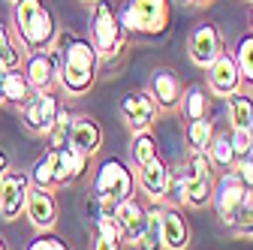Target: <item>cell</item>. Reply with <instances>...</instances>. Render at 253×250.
I'll return each instance as SVG.
<instances>
[{
	"label": "cell",
	"mask_w": 253,
	"mask_h": 250,
	"mask_svg": "<svg viewBox=\"0 0 253 250\" xmlns=\"http://www.w3.org/2000/svg\"><path fill=\"white\" fill-rule=\"evenodd\" d=\"M57 54H60V76H57V87H63V93L70 97H84L93 90L100 76V57L97 48L87 37H79L73 30H60L57 34Z\"/></svg>",
	"instance_id": "obj_1"
},
{
	"label": "cell",
	"mask_w": 253,
	"mask_h": 250,
	"mask_svg": "<svg viewBox=\"0 0 253 250\" xmlns=\"http://www.w3.org/2000/svg\"><path fill=\"white\" fill-rule=\"evenodd\" d=\"M12 21H15V40L24 51H42L57 42V18L45 0H18L12 3Z\"/></svg>",
	"instance_id": "obj_2"
},
{
	"label": "cell",
	"mask_w": 253,
	"mask_h": 250,
	"mask_svg": "<svg viewBox=\"0 0 253 250\" xmlns=\"http://www.w3.org/2000/svg\"><path fill=\"white\" fill-rule=\"evenodd\" d=\"M133 196H136V172L118 157L103 160L97 166V175H93V199H90L93 214L112 217L121 202Z\"/></svg>",
	"instance_id": "obj_3"
},
{
	"label": "cell",
	"mask_w": 253,
	"mask_h": 250,
	"mask_svg": "<svg viewBox=\"0 0 253 250\" xmlns=\"http://www.w3.org/2000/svg\"><path fill=\"white\" fill-rule=\"evenodd\" d=\"M118 18L136 40H163L172 27V0H126Z\"/></svg>",
	"instance_id": "obj_4"
},
{
	"label": "cell",
	"mask_w": 253,
	"mask_h": 250,
	"mask_svg": "<svg viewBox=\"0 0 253 250\" xmlns=\"http://www.w3.org/2000/svg\"><path fill=\"white\" fill-rule=\"evenodd\" d=\"M126 40H130V34L124 30L112 0H97L90 9V42L97 48L100 64L103 60H118L126 48Z\"/></svg>",
	"instance_id": "obj_5"
},
{
	"label": "cell",
	"mask_w": 253,
	"mask_h": 250,
	"mask_svg": "<svg viewBox=\"0 0 253 250\" xmlns=\"http://www.w3.org/2000/svg\"><path fill=\"white\" fill-rule=\"evenodd\" d=\"M178 172L184 181V205L187 208H208L211 196H214V181H217V172L208 160V154L190 151Z\"/></svg>",
	"instance_id": "obj_6"
},
{
	"label": "cell",
	"mask_w": 253,
	"mask_h": 250,
	"mask_svg": "<svg viewBox=\"0 0 253 250\" xmlns=\"http://www.w3.org/2000/svg\"><path fill=\"white\" fill-rule=\"evenodd\" d=\"M250 196H253V193L241 184V178L235 175V169H229V172H217L214 196H211V208L217 211V217H220V223H223V226H229L232 214H235Z\"/></svg>",
	"instance_id": "obj_7"
},
{
	"label": "cell",
	"mask_w": 253,
	"mask_h": 250,
	"mask_svg": "<svg viewBox=\"0 0 253 250\" xmlns=\"http://www.w3.org/2000/svg\"><path fill=\"white\" fill-rule=\"evenodd\" d=\"M60 112V100L54 90H37L24 106H21V121L34 136H48Z\"/></svg>",
	"instance_id": "obj_8"
},
{
	"label": "cell",
	"mask_w": 253,
	"mask_h": 250,
	"mask_svg": "<svg viewBox=\"0 0 253 250\" xmlns=\"http://www.w3.org/2000/svg\"><path fill=\"white\" fill-rule=\"evenodd\" d=\"M121 118L130 127V133H142V130H154L157 118H160V109H157L154 97L145 90H126L121 97Z\"/></svg>",
	"instance_id": "obj_9"
},
{
	"label": "cell",
	"mask_w": 253,
	"mask_h": 250,
	"mask_svg": "<svg viewBox=\"0 0 253 250\" xmlns=\"http://www.w3.org/2000/svg\"><path fill=\"white\" fill-rule=\"evenodd\" d=\"M220 51H226V48H223V34H220V27L214 21H202V24H196L193 30H190V37H187V57H190L193 67L205 70Z\"/></svg>",
	"instance_id": "obj_10"
},
{
	"label": "cell",
	"mask_w": 253,
	"mask_h": 250,
	"mask_svg": "<svg viewBox=\"0 0 253 250\" xmlns=\"http://www.w3.org/2000/svg\"><path fill=\"white\" fill-rule=\"evenodd\" d=\"M205 70H208V93L211 97H223L226 100V97H232V93H238L244 87L238 60L229 51H220Z\"/></svg>",
	"instance_id": "obj_11"
},
{
	"label": "cell",
	"mask_w": 253,
	"mask_h": 250,
	"mask_svg": "<svg viewBox=\"0 0 253 250\" xmlns=\"http://www.w3.org/2000/svg\"><path fill=\"white\" fill-rule=\"evenodd\" d=\"M27 82L34 84V90H54L57 87V76H60V54L57 48H42V51H27L24 70Z\"/></svg>",
	"instance_id": "obj_12"
},
{
	"label": "cell",
	"mask_w": 253,
	"mask_h": 250,
	"mask_svg": "<svg viewBox=\"0 0 253 250\" xmlns=\"http://www.w3.org/2000/svg\"><path fill=\"white\" fill-rule=\"evenodd\" d=\"M27 190H30L27 172L9 169V172L3 175V181H0V217H3V220H15V217L24 214Z\"/></svg>",
	"instance_id": "obj_13"
},
{
	"label": "cell",
	"mask_w": 253,
	"mask_h": 250,
	"mask_svg": "<svg viewBox=\"0 0 253 250\" xmlns=\"http://www.w3.org/2000/svg\"><path fill=\"white\" fill-rule=\"evenodd\" d=\"M67 145L76 148L84 157H97L100 148H103V127L97 124L93 115H73L70 121V136H67Z\"/></svg>",
	"instance_id": "obj_14"
},
{
	"label": "cell",
	"mask_w": 253,
	"mask_h": 250,
	"mask_svg": "<svg viewBox=\"0 0 253 250\" xmlns=\"http://www.w3.org/2000/svg\"><path fill=\"white\" fill-rule=\"evenodd\" d=\"M24 217L30 220L37 232H51L57 223V199L51 190H40V187H30L27 199H24Z\"/></svg>",
	"instance_id": "obj_15"
},
{
	"label": "cell",
	"mask_w": 253,
	"mask_h": 250,
	"mask_svg": "<svg viewBox=\"0 0 253 250\" xmlns=\"http://www.w3.org/2000/svg\"><path fill=\"white\" fill-rule=\"evenodd\" d=\"M148 93L154 97V103H157V109H160V112H178L184 84H181V79H178V73L172 67H157L151 73Z\"/></svg>",
	"instance_id": "obj_16"
},
{
	"label": "cell",
	"mask_w": 253,
	"mask_h": 250,
	"mask_svg": "<svg viewBox=\"0 0 253 250\" xmlns=\"http://www.w3.org/2000/svg\"><path fill=\"white\" fill-rule=\"evenodd\" d=\"M160 232H163V250H187L193 241V229L184 211L178 205H163L160 217Z\"/></svg>",
	"instance_id": "obj_17"
},
{
	"label": "cell",
	"mask_w": 253,
	"mask_h": 250,
	"mask_svg": "<svg viewBox=\"0 0 253 250\" xmlns=\"http://www.w3.org/2000/svg\"><path fill=\"white\" fill-rule=\"evenodd\" d=\"M169 175H172V169L166 166V160L154 157L151 163L136 169V184L151 202H163L166 199V187H169Z\"/></svg>",
	"instance_id": "obj_18"
},
{
	"label": "cell",
	"mask_w": 253,
	"mask_h": 250,
	"mask_svg": "<svg viewBox=\"0 0 253 250\" xmlns=\"http://www.w3.org/2000/svg\"><path fill=\"white\" fill-rule=\"evenodd\" d=\"M145 208L148 205H142L136 196L133 199H126V202H121L118 208H115V223H118V229H121V235H124V244H136L139 241V235H142V229H145Z\"/></svg>",
	"instance_id": "obj_19"
},
{
	"label": "cell",
	"mask_w": 253,
	"mask_h": 250,
	"mask_svg": "<svg viewBox=\"0 0 253 250\" xmlns=\"http://www.w3.org/2000/svg\"><path fill=\"white\" fill-rule=\"evenodd\" d=\"M27 178H30V187H40V190H51L54 193L60 187V178H57V151L51 145L34 160Z\"/></svg>",
	"instance_id": "obj_20"
},
{
	"label": "cell",
	"mask_w": 253,
	"mask_h": 250,
	"mask_svg": "<svg viewBox=\"0 0 253 250\" xmlns=\"http://www.w3.org/2000/svg\"><path fill=\"white\" fill-rule=\"evenodd\" d=\"M54 151H57V178H60V187H70V184L82 181L84 172H87L90 157L79 154V151L70 148V145H60V148H54Z\"/></svg>",
	"instance_id": "obj_21"
},
{
	"label": "cell",
	"mask_w": 253,
	"mask_h": 250,
	"mask_svg": "<svg viewBox=\"0 0 253 250\" xmlns=\"http://www.w3.org/2000/svg\"><path fill=\"white\" fill-rule=\"evenodd\" d=\"M208 109H211V93H208V87H205V84H190V87L181 93L178 112H181L187 121L208 118Z\"/></svg>",
	"instance_id": "obj_22"
},
{
	"label": "cell",
	"mask_w": 253,
	"mask_h": 250,
	"mask_svg": "<svg viewBox=\"0 0 253 250\" xmlns=\"http://www.w3.org/2000/svg\"><path fill=\"white\" fill-rule=\"evenodd\" d=\"M160 217H163V202H151L145 208V229L136 241L139 250H163V232H160Z\"/></svg>",
	"instance_id": "obj_23"
},
{
	"label": "cell",
	"mask_w": 253,
	"mask_h": 250,
	"mask_svg": "<svg viewBox=\"0 0 253 250\" xmlns=\"http://www.w3.org/2000/svg\"><path fill=\"white\" fill-rule=\"evenodd\" d=\"M226 121L229 130H250L253 127V97L244 90L226 97Z\"/></svg>",
	"instance_id": "obj_24"
},
{
	"label": "cell",
	"mask_w": 253,
	"mask_h": 250,
	"mask_svg": "<svg viewBox=\"0 0 253 250\" xmlns=\"http://www.w3.org/2000/svg\"><path fill=\"white\" fill-rule=\"evenodd\" d=\"M205 154H208L214 172H229V169H235V154H232L229 130H214V139H211V145H208Z\"/></svg>",
	"instance_id": "obj_25"
},
{
	"label": "cell",
	"mask_w": 253,
	"mask_h": 250,
	"mask_svg": "<svg viewBox=\"0 0 253 250\" xmlns=\"http://www.w3.org/2000/svg\"><path fill=\"white\" fill-rule=\"evenodd\" d=\"M34 84L27 82V76L21 73V67L18 70H6V82H3V100H6V106H15V109H21L30 97H34Z\"/></svg>",
	"instance_id": "obj_26"
},
{
	"label": "cell",
	"mask_w": 253,
	"mask_h": 250,
	"mask_svg": "<svg viewBox=\"0 0 253 250\" xmlns=\"http://www.w3.org/2000/svg\"><path fill=\"white\" fill-rule=\"evenodd\" d=\"M184 139L190 145V151H199L205 154L211 139H214V121L208 118H199V121H187V127H184Z\"/></svg>",
	"instance_id": "obj_27"
},
{
	"label": "cell",
	"mask_w": 253,
	"mask_h": 250,
	"mask_svg": "<svg viewBox=\"0 0 253 250\" xmlns=\"http://www.w3.org/2000/svg\"><path fill=\"white\" fill-rule=\"evenodd\" d=\"M154 157H160V148H157V139L151 130H142V133H133V142H130V160L133 166H145L151 163Z\"/></svg>",
	"instance_id": "obj_28"
},
{
	"label": "cell",
	"mask_w": 253,
	"mask_h": 250,
	"mask_svg": "<svg viewBox=\"0 0 253 250\" xmlns=\"http://www.w3.org/2000/svg\"><path fill=\"white\" fill-rule=\"evenodd\" d=\"M21 60H24V57H21V48L15 45L9 27L0 21V67H3V70H18Z\"/></svg>",
	"instance_id": "obj_29"
},
{
	"label": "cell",
	"mask_w": 253,
	"mask_h": 250,
	"mask_svg": "<svg viewBox=\"0 0 253 250\" xmlns=\"http://www.w3.org/2000/svg\"><path fill=\"white\" fill-rule=\"evenodd\" d=\"M235 60H238V70H241V79H244V84L247 87H253V30L247 37H241L238 40V45H235Z\"/></svg>",
	"instance_id": "obj_30"
},
{
	"label": "cell",
	"mask_w": 253,
	"mask_h": 250,
	"mask_svg": "<svg viewBox=\"0 0 253 250\" xmlns=\"http://www.w3.org/2000/svg\"><path fill=\"white\" fill-rule=\"evenodd\" d=\"M226 229H232V235H238V238H253V196L232 214Z\"/></svg>",
	"instance_id": "obj_31"
},
{
	"label": "cell",
	"mask_w": 253,
	"mask_h": 250,
	"mask_svg": "<svg viewBox=\"0 0 253 250\" xmlns=\"http://www.w3.org/2000/svg\"><path fill=\"white\" fill-rule=\"evenodd\" d=\"M70 121H73V112L67 106H60L57 112V121H54V127L48 130V145L51 148H60V145H67V136H70Z\"/></svg>",
	"instance_id": "obj_32"
},
{
	"label": "cell",
	"mask_w": 253,
	"mask_h": 250,
	"mask_svg": "<svg viewBox=\"0 0 253 250\" xmlns=\"http://www.w3.org/2000/svg\"><path fill=\"white\" fill-rule=\"evenodd\" d=\"M90 226H93V235H103V238H112V241H121L124 244V235L115 223V217H106V214H93L90 217Z\"/></svg>",
	"instance_id": "obj_33"
},
{
	"label": "cell",
	"mask_w": 253,
	"mask_h": 250,
	"mask_svg": "<svg viewBox=\"0 0 253 250\" xmlns=\"http://www.w3.org/2000/svg\"><path fill=\"white\" fill-rule=\"evenodd\" d=\"M229 142H232V154L235 163L244 157H253V142H250V130H229Z\"/></svg>",
	"instance_id": "obj_34"
},
{
	"label": "cell",
	"mask_w": 253,
	"mask_h": 250,
	"mask_svg": "<svg viewBox=\"0 0 253 250\" xmlns=\"http://www.w3.org/2000/svg\"><path fill=\"white\" fill-rule=\"evenodd\" d=\"M27 250H70V244L60 235H54V232H40L34 241L27 244Z\"/></svg>",
	"instance_id": "obj_35"
},
{
	"label": "cell",
	"mask_w": 253,
	"mask_h": 250,
	"mask_svg": "<svg viewBox=\"0 0 253 250\" xmlns=\"http://www.w3.org/2000/svg\"><path fill=\"white\" fill-rule=\"evenodd\" d=\"M163 205H184V181H181V172L178 169H172V175H169V187H166V199H163Z\"/></svg>",
	"instance_id": "obj_36"
},
{
	"label": "cell",
	"mask_w": 253,
	"mask_h": 250,
	"mask_svg": "<svg viewBox=\"0 0 253 250\" xmlns=\"http://www.w3.org/2000/svg\"><path fill=\"white\" fill-rule=\"evenodd\" d=\"M235 175L241 178V184H244L247 190L253 193V157H244V160H238V163H235Z\"/></svg>",
	"instance_id": "obj_37"
},
{
	"label": "cell",
	"mask_w": 253,
	"mask_h": 250,
	"mask_svg": "<svg viewBox=\"0 0 253 250\" xmlns=\"http://www.w3.org/2000/svg\"><path fill=\"white\" fill-rule=\"evenodd\" d=\"M90 250H124V244L121 241H112V238H103V235H93Z\"/></svg>",
	"instance_id": "obj_38"
},
{
	"label": "cell",
	"mask_w": 253,
	"mask_h": 250,
	"mask_svg": "<svg viewBox=\"0 0 253 250\" xmlns=\"http://www.w3.org/2000/svg\"><path fill=\"white\" fill-rule=\"evenodd\" d=\"M6 172H9V154H6V151H0V181H3Z\"/></svg>",
	"instance_id": "obj_39"
},
{
	"label": "cell",
	"mask_w": 253,
	"mask_h": 250,
	"mask_svg": "<svg viewBox=\"0 0 253 250\" xmlns=\"http://www.w3.org/2000/svg\"><path fill=\"white\" fill-rule=\"evenodd\" d=\"M3 82H6V70H3V67H0V109H3V106H6V100H3Z\"/></svg>",
	"instance_id": "obj_40"
},
{
	"label": "cell",
	"mask_w": 253,
	"mask_h": 250,
	"mask_svg": "<svg viewBox=\"0 0 253 250\" xmlns=\"http://www.w3.org/2000/svg\"><path fill=\"white\" fill-rule=\"evenodd\" d=\"M178 3H181L184 9H202V6H199V0H178Z\"/></svg>",
	"instance_id": "obj_41"
},
{
	"label": "cell",
	"mask_w": 253,
	"mask_h": 250,
	"mask_svg": "<svg viewBox=\"0 0 253 250\" xmlns=\"http://www.w3.org/2000/svg\"><path fill=\"white\" fill-rule=\"evenodd\" d=\"M0 250H9V247H6V238H3V235H0Z\"/></svg>",
	"instance_id": "obj_42"
},
{
	"label": "cell",
	"mask_w": 253,
	"mask_h": 250,
	"mask_svg": "<svg viewBox=\"0 0 253 250\" xmlns=\"http://www.w3.org/2000/svg\"><path fill=\"white\" fill-rule=\"evenodd\" d=\"M214 3V0H199V6H211Z\"/></svg>",
	"instance_id": "obj_43"
},
{
	"label": "cell",
	"mask_w": 253,
	"mask_h": 250,
	"mask_svg": "<svg viewBox=\"0 0 253 250\" xmlns=\"http://www.w3.org/2000/svg\"><path fill=\"white\" fill-rule=\"evenodd\" d=\"M250 24H253V6H250Z\"/></svg>",
	"instance_id": "obj_44"
},
{
	"label": "cell",
	"mask_w": 253,
	"mask_h": 250,
	"mask_svg": "<svg viewBox=\"0 0 253 250\" xmlns=\"http://www.w3.org/2000/svg\"><path fill=\"white\" fill-rule=\"evenodd\" d=\"M250 142H253V127H250Z\"/></svg>",
	"instance_id": "obj_45"
},
{
	"label": "cell",
	"mask_w": 253,
	"mask_h": 250,
	"mask_svg": "<svg viewBox=\"0 0 253 250\" xmlns=\"http://www.w3.org/2000/svg\"><path fill=\"white\" fill-rule=\"evenodd\" d=\"M84 3H97V0H84Z\"/></svg>",
	"instance_id": "obj_46"
},
{
	"label": "cell",
	"mask_w": 253,
	"mask_h": 250,
	"mask_svg": "<svg viewBox=\"0 0 253 250\" xmlns=\"http://www.w3.org/2000/svg\"><path fill=\"white\" fill-rule=\"evenodd\" d=\"M244 3H250V6H253V0H244Z\"/></svg>",
	"instance_id": "obj_47"
},
{
	"label": "cell",
	"mask_w": 253,
	"mask_h": 250,
	"mask_svg": "<svg viewBox=\"0 0 253 250\" xmlns=\"http://www.w3.org/2000/svg\"><path fill=\"white\" fill-rule=\"evenodd\" d=\"M9 3H18V0H9Z\"/></svg>",
	"instance_id": "obj_48"
}]
</instances>
